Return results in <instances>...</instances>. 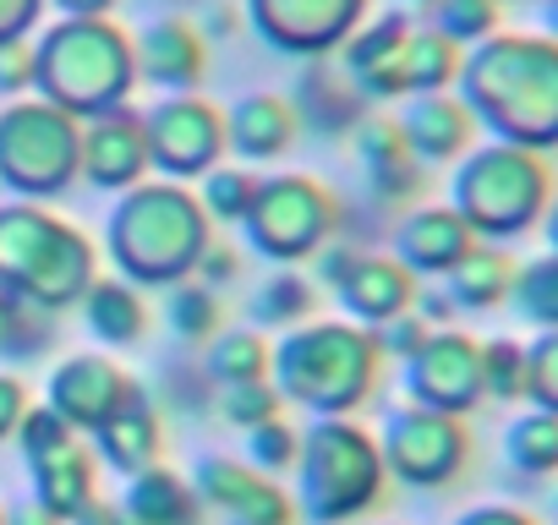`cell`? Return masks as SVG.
Returning <instances> with one entry per match:
<instances>
[{
  "label": "cell",
  "mask_w": 558,
  "mask_h": 525,
  "mask_svg": "<svg viewBox=\"0 0 558 525\" xmlns=\"http://www.w3.org/2000/svg\"><path fill=\"white\" fill-rule=\"evenodd\" d=\"M465 110L487 121L498 143L553 148L558 143V45L493 39L465 61Z\"/></svg>",
  "instance_id": "1"
},
{
  "label": "cell",
  "mask_w": 558,
  "mask_h": 525,
  "mask_svg": "<svg viewBox=\"0 0 558 525\" xmlns=\"http://www.w3.org/2000/svg\"><path fill=\"white\" fill-rule=\"evenodd\" d=\"M268 373L286 405H302L313 416H345L373 394L378 345H373V329L362 323L307 318L286 329L279 345H268Z\"/></svg>",
  "instance_id": "2"
},
{
  "label": "cell",
  "mask_w": 558,
  "mask_h": 525,
  "mask_svg": "<svg viewBox=\"0 0 558 525\" xmlns=\"http://www.w3.org/2000/svg\"><path fill=\"white\" fill-rule=\"evenodd\" d=\"M208 246V213L203 203L165 181V186H126V197L110 213V257L121 280L132 285H175L192 280L197 257Z\"/></svg>",
  "instance_id": "3"
},
{
  "label": "cell",
  "mask_w": 558,
  "mask_h": 525,
  "mask_svg": "<svg viewBox=\"0 0 558 525\" xmlns=\"http://www.w3.org/2000/svg\"><path fill=\"white\" fill-rule=\"evenodd\" d=\"M94 269V241L72 230L61 213L39 203L0 208V291L7 296L39 313H66L99 280Z\"/></svg>",
  "instance_id": "4"
},
{
  "label": "cell",
  "mask_w": 558,
  "mask_h": 525,
  "mask_svg": "<svg viewBox=\"0 0 558 525\" xmlns=\"http://www.w3.org/2000/svg\"><path fill=\"white\" fill-rule=\"evenodd\" d=\"M547 197H553V181H547V164L531 154V148H514V143H487L476 154L460 159V175H454V213L471 224L476 241H514L525 235L542 213H547Z\"/></svg>",
  "instance_id": "5"
},
{
  "label": "cell",
  "mask_w": 558,
  "mask_h": 525,
  "mask_svg": "<svg viewBox=\"0 0 558 525\" xmlns=\"http://www.w3.org/2000/svg\"><path fill=\"white\" fill-rule=\"evenodd\" d=\"M302 465V514L313 525H340L367 514L384 498V454L378 438L345 416H318L296 449Z\"/></svg>",
  "instance_id": "6"
},
{
  "label": "cell",
  "mask_w": 558,
  "mask_h": 525,
  "mask_svg": "<svg viewBox=\"0 0 558 525\" xmlns=\"http://www.w3.org/2000/svg\"><path fill=\"white\" fill-rule=\"evenodd\" d=\"M132 45L99 17H72L34 50V83L66 115H105L132 88Z\"/></svg>",
  "instance_id": "7"
},
{
  "label": "cell",
  "mask_w": 558,
  "mask_h": 525,
  "mask_svg": "<svg viewBox=\"0 0 558 525\" xmlns=\"http://www.w3.org/2000/svg\"><path fill=\"white\" fill-rule=\"evenodd\" d=\"M83 126L56 105H12L0 115V181L17 197H56L77 175Z\"/></svg>",
  "instance_id": "8"
},
{
  "label": "cell",
  "mask_w": 558,
  "mask_h": 525,
  "mask_svg": "<svg viewBox=\"0 0 558 525\" xmlns=\"http://www.w3.org/2000/svg\"><path fill=\"white\" fill-rule=\"evenodd\" d=\"M241 224H246V235L263 257L296 262V257H313L318 246H329L340 208L307 175H268V181H257V197H252Z\"/></svg>",
  "instance_id": "9"
},
{
  "label": "cell",
  "mask_w": 558,
  "mask_h": 525,
  "mask_svg": "<svg viewBox=\"0 0 558 525\" xmlns=\"http://www.w3.org/2000/svg\"><path fill=\"white\" fill-rule=\"evenodd\" d=\"M378 454H384V471L405 487H449L471 460V438H465L460 416L422 411V405H395L384 416Z\"/></svg>",
  "instance_id": "10"
},
{
  "label": "cell",
  "mask_w": 558,
  "mask_h": 525,
  "mask_svg": "<svg viewBox=\"0 0 558 525\" xmlns=\"http://www.w3.org/2000/svg\"><path fill=\"white\" fill-rule=\"evenodd\" d=\"M405 394L422 411H444V416H471L487 394H482V345L471 334L433 329L422 340L416 356H405Z\"/></svg>",
  "instance_id": "11"
},
{
  "label": "cell",
  "mask_w": 558,
  "mask_h": 525,
  "mask_svg": "<svg viewBox=\"0 0 558 525\" xmlns=\"http://www.w3.org/2000/svg\"><path fill=\"white\" fill-rule=\"evenodd\" d=\"M143 137L148 164H159L165 175H208L225 154V115L192 94H175L143 115Z\"/></svg>",
  "instance_id": "12"
},
{
  "label": "cell",
  "mask_w": 558,
  "mask_h": 525,
  "mask_svg": "<svg viewBox=\"0 0 558 525\" xmlns=\"http://www.w3.org/2000/svg\"><path fill=\"white\" fill-rule=\"evenodd\" d=\"M192 492L225 525H291L296 520V498L286 487H274L263 471H252L246 460L203 454L192 471Z\"/></svg>",
  "instance_id": "13"
},
{
  "label": "cell",
  "mask_w": 558,
  "mask_h": 525,
  "mask_svg": "<svg viewBox=\"0 0 558 525\" xmlns=\"http://www.w3.org/2000/svg\"><path fill=\"white\" fill-rule=\"evenodd\" d=\"M137 378H126L110 356L99 351H83V356H66L56 373H50V411L72 427V432H94L132 389Z\"/></svg>",
  "instance_id": "14"
},
{
  "label": "cell",
  "mask_w": 558,
  "mask_h": 525,
  "mask_svg": "<svg viewBox=\"0 0 558 525\" xmlns=\"http://www.w3.org/2000/svg\"><path fill=\"white\" fill-rule=\"evenodd\" d=\"M367 0H252L257 28L291 56H324L340 34L356 28Z\"/></svg>",
  "instance_id": "15"
},
{
  "label": "cell",
  "mask_w": 558,
  "mask_h": 525,
  "mask_svg": "<svg viewBox=\"0 0 558 525\" xmlns=\"http://www.w3.org/2000/svg\"><path fill=\"white\" fill-rule=\"evenodd\" d=\"M77 170L105 186V192H126L148 175V137H143V115L137 110H105L83 126L77 143Z\"/></svg>",
  "instance_id": "16"
},
{
  "label": "cell",
  "mask_w": 558,
  "mask_h": 525,
  "mask_svg": "<svg viewBox=\"0 0 558 525\" xmlns=\"http://www.w3.org/2000/svg\"><path fill=\"white\" fill-rule=\"evenodd\" d=\"M335 302L351 313V323L362 329H384L389 318H400L416 302V274H405L395 257L384 252H356V262L345 269V280L335 285Z\"/></svg>",
  "instance_id": "17"
},
{
  "label": "cell",
  "mask_w": 558,
  "mask_h": 525,
  "mask_svg": "<svg viewBox=\"0 0 558 525\" xmlns=\"http://www.w3.org/2000/svg\"><path fill=\"white\" fill-rule=\"evenodd\" d=\"M471 246H476V235H471V224L454 208H416V213H405L395 224V262L405 274L444 280Z\"/></svg>",
  "instance_id": "18"
},
{
  "label": "cell",
  "mask_w": 558,
  "mask_h": 525,
  "mask_svg": "<svg viewBox=\"0 0 558 525\" xmlns=\"http://www.w3.org/2000/svg\"><path fill=\"white\" fill-rule=\"evenodd\" d=\"M454 72H460V56H454V45L433 28V34H405L400 50H395L384 66H373L367 77H356V88H362V94H378V99L438 94V88H449Z\"/></svg>",
  "instance_id": "19"
},
{
  "label": "cell",
  "mask_w": 558,
  "mask_h": 525,
  "mask_svg": "<svg viewBox=\"0 0 558 525\" xmlns=\"http://www.w3.org/2000/svg\"><path fill=\"white\" fill-rule=\"evenodd\" d=\"M400 137L422 164H444V159H460L471 148L476 121H471L465 99H449L444 88L438 94H411V105L400 115Z\"/></svg>",
  "instance_id": "20"
},
{
  "label": "cell",
  "mask_w": 558,
  "mask_h": 525,
  "mask_svg": "<svg viewBox=\"0 0 558 525\" xmlns=\"http://www.w3.org/2000/svg\"><path fill=\"white\" fill-rule=\"evenodd\" d=\"M94 449L121 476H137V471H148L159 460V411H154L143 383H132L126 400L94 427Z\"/></svg>",
  "instance_id": "21"
},
{
  "label": "cell",
  "mask_w": 558,
  "mask_h": 525,
  "mask_svg": "<svg viewBox=\"0 0 558 525\" xmlns=\"http://www.w3.org/2000/svg\"><path fill=\"white\" fill-rule=\"evenodd\" d=\"M208 66V50H203V34L181 17H165L154 28H143L137 50H132V72L148 77L154 88H170V94H186Z\"/></svg>",
  "instance_id": "22"
},
{
  "label": "cell",
  "mask_w": 558,
  "mask_h": 525,
  "mask_svg": "<svg viewBox=\"0 0 558 525\" xmlns=\"http://www.w3.org/2000/svg\"><path fill=\"white\" fill-rule=\"evenodd\" d=\"M121 514L132 525H197L203 520V503L192 492L186 476H175L170 465H148L137 476H126V492H121Z\"/></svg>",
  "instance_id": "23"
},
{
  "label": "cell",
  "mask_w": 558,
  "mask_h": 525,
  "mask_svg": "<svg viewBox=\"0 0 558 525\" xmlns=\"http://www.w3.org/2000/svg\"><path fill=\"white\" fill-rule=\"evenodd\" d=\"M296 143V110L279 94H252L225 115V148L241 159H279Z\"/></svg>",
  "instance_id": "24"
},
{
  "label": "cell",
  "mask_w": 558,
  "mask_h": 525,
  "mask_svg": "<svg viewBox=\"0 0 558 525\" xmlns=\"http://www.w3.org/2000/svg\"><path fill=\"white\" fill-rule=\"evenodd\" d=\"M509 280H514V257L493 241H476L444 274V296L454 302V313H493L498 302H509Z\"/></svg>",
  "instance_id": "25"
},
{
  "label": "cell",
  "mask_w": 558,
  "mask_h": 525,
  "mask_svg": "<svg viewBox=\"0 0 558 525\" xmlns=\"http://www.w3.org/2000/svg\"><path fill=\"white\" fill-rule=\"evenodd\" d=\"M356 154H362V164L373 175V192L384 203H400L422 186V159L405 148L400 121H362L356 126Z\"/></svg>",
  "instance_id": "26"
},
{
  "label": "cell",
  "mask_w": 558,
  "mask_h": 525,
  "mask_svg": "<svg viewBox=\"0 0 558 525\" xmlns=\"http://www.w3.org/2000/svg\"><path fill=\"white\" fill-rule=\"evenodd\" d=\"M28 471H34V498H39L50 514H61V520H72L88 498H99V492H94L99 460L83 449V438L66 443V449H56V454H45V460H34Z\"/></svg>",
  "instance_id": "27"
},
{
  "label": "cell",
  "mask_w": 558,
  "mask_h": 525,
  "mask_svg": "<svg viewBox=\"0 0 558 525\" xmlns=\"http://www.w3.org/2000/svg\"><path fill=\"white\" fill-rule=\"evenodd\" d=\"M83 323L99 345H132L148 329V307L143 291L132 280H94L83 291Z\"/></svg>",
  "instance_id": "28"
},
{
  "label": "cell",
  "mask_w": 558,
  "mask_h": 525,
  "mask_svg": "<svg viewBox=\"0 0 558 525\" xmlns=\"http://www.w3.org/2000/svg\"><path fill=\"white\" fill-rule=\"evenodd\" d=\"M504 460L520 471V476H558V416L553 411H525L504 427Z\"/></svg>",
  "instance_id": "29"
},
{
  "label": "cell",
  "mask_w": 558,
  "mask_h": 525,
  "mask_svg": "<svg viewBox=\"0 0 558 525\" xmlns=\"http://www.w3.org/2000/svg\"><path fill=\"white\" fill-rule=\"evenodd\" d=\"M509 307H514L531 329H558V252H542V257H531V262H514Z\"/></svg>",
  "instance_id": "30"
},
{
  "label": "cell",
  "mask_w": 558,
  "mask_h": 525,
  "mask_svg": "<svg viewBox=\"0 0 558 525\" xmlns=\"http://www.w3.org/2000/svg\"><path fill=\"white\" fill-rule=\"evenodd\" d=\"M313 302H318V291H313L307 274L274 269L252 296V318H257V329H296V323L313 318Z\"/></svg>",
  "instance_id": "31"
},
{
  "label": "cell",
  "mask_w": 558,
  "mask_h": 525,
  "mask_svg": "<svg viewBox=\"0 0 558 525\" xmlns=\"http://www.w3.org/2000/svg\"><path fill=\"white\" fill-rule=\"evenodd\" d=\"M203 373L219 389L268 378V345H263V334L257 329H225V334H214V351L203 356Z\"/></svg>",
  "instance_id": "32"
},
{
  "label": "cell",
  "mask_w": 558,
  "mask_h": 525,
  "mask_svg": "<svg viewBox=\"0 0 558 525\" xmlns=\"http://www.w3.org/2000/svg\"><path fill=\"white\" fill-rule=\"evenodd\" d=\"M165 291H170L165 318H170V329H175L186 345H203V340L219 334V291H208V285H197V280H175V285H165Z\"/></svg>",
  "instance_id": "33"
},
{
  "label": "cell",
  "mask_w": 558,
  "mask_h": 525,
  "mask_svg": "<svg viewBox=\"0 0 558 525\" xmlns=\"http://www.w3.org/2000/svg\"><path fill=\"white\" fill-rule=\"evenodd\" d=\"M252 197H257V175H246V170L214 164V170L203 175V213H208L214 224H241L246 208H252Z\"/></svg>",
  "instance_id": "34"
},
{
  "label": "cell",
  "mask_w": 558,
  "mask_h": 525,
  "mask_svg": "<svg viewBox=\"0 0 558 525\" xmlns=\"http://www.w3.org/2000/svg\"><path fill=\"white\" fill-rule=\"evenodd\" d=\"M482 394L487 400H525V345L498 334L482 345Z\"/></svg>",
  "instance_id": "35"
},
{
  "label": "cell",
  "mask_w": 558,
  "mask_h": 525,
  "mask_svg": "<svg viewBox=\"0 0 558 525\" xmlns=\"http://www.w3.org/2000/svg\"><path fill=\"white\" fill-rule=\"evenodd\" d=\"M296 449H302V432L286 427L279 416L246 427V465L263 471V476H268V471H291V465H296Z\"/></svg>",
  "instance_id": "36"
},
{
  "label": "cell",
  "mask_w": 558,
  "mask_h": 525,
  "mask_svg": "<svg viewBox=\"0 0 558 525\" xmlns=\"http://www.w3.org/2000/svg\"><path fill=\"white\" fill-rule=\"evenodd\" d=\"M433 17L449 45H476L498 28V0H438Z\"/></svg>",
  "instance_id": "37"
},
{
  "label": "cell",
  "mask_w": 558,
  "mask_h": 525,
  "mask_svg": "<svg viewBox=\"0 0 558 525\" xmlns=\"http://www.w3.org/2000/svg\"><path fill=\"white\" fill-rule=\"evenodd\" d=\"M525 400L558 416V329H542L536 345H525Z\"/></svg>",
  "instance_id": "38"
},
{
  "label": "cell",
  "mask_w": 558,
  "mask_h": 525,
  "mask_svg": "<svg viewBox=\"0 0 558 525\" xmlns=\"http://www.w3.org/2000/svg\"><path fill=\"white\" fill-rule=\"evenodd\" d=\"M279 389L268 383V378H257V383H235V389H225L219 394V416L230 422V427H257V422H268V416H279Z\"/></svg>",
  "instance_id": "39"
},
{
  "label": "cell",
  "mask_w": 558,
  "mask_h": 525,
  "mask_svg": "<svg viewBox=\"0 0 558 525\" xmlns=\"http://www.w3.org/2000/svg\"><path fill=\"white\" fill-rule=\"evenodd\" d=\"M17 443H23V454H28V465H34V460H45V454L77 443V432H72L50 405H28V416H23V427H17Z\"/></svg>",
  "instance_id": "40"
},
{
  "label": "cell",
  "mask_w": 558,
  "mask_h": 525,
  "mask_svg": "<svg viewBox=\"0 0 558 525\" xmlns=\"http://www.w3.org/2000/svg\"><path fill=\"white\" fill-rule=\"evenodd\" d=\"M427 334H433V323H427L416 307H405L400 318H389L384 329H373V345H378V356H400V362H405V356L422 351Z\"/></svg>",
  "instance_id": "41"
},
{
  "label": "cell",
  "mask_w": 558,
  "mask_h": 525,
  "mask_svg": "<svg viewBox=\"0 0 558 525\" xmlns=\"http://www.w3.org/2000/svg\"><path fill=\"white\" fill-rule=\"evenodd\" d=\"M235 274H241V257H235V246H225V241H208V246H203V257H197V269H192V280H197V285H208V291L230 285Z\"/></svg>",
  "instance_id": "42"
},
{
  "label": "cell",
  "mask_w": 558,
  "mask_h": 525,
  "mask_svg": "<svg viewBox=\"0 0 558 525\" xmlns=\"http://www.w3.org/2000/svg\"><path fill=\"white\" fill-rule=\"evenodd\" d=\"M28 83H34V50L7 39L0 45V94H23Z\"/></svg>",
  "instance_id": "43"
},
{
  "label": "cell",
  "mask_w": 558,
  "mask_h": 525,
  "mask_svg": "<svg viewBox=\"0 0 558 525\" xmlns=\"http://www.w3.org/2000/svg\"><path fill=\"white\" fill-rule=\"evenodd\" d=\"M23 416H28V389H23L12 373H0V443L17 438Z\"/></svg>",
  "instance_id": "44"
},
{
  "label": "cell",
  "mask_w": 558,
  "mask_h": 525,
  "mask_svg": "<svg viewBox=\"0 0 558 525\" xmlns=\"http://www.w3.org/2000/svg\"><path fill=\"white\" fill-rule=\"evenodd\" d=\"M454 525H536L525 509H509V503H476V509H465Z\"/></svg>",
  "instance_id": "45"
},
{
  "label": "cell",
  "mask_w": 558,
  "mask_h": 525,
  "mask_svg": "<svg viewBox=\"0 0 558 525\" xmlns=\"http://www.w3.org/2000/svg\"><path fill=\"white\" fill-rule=\"evenodd\" d=\"M411 307H416L433 329H449V323H454V302H449L444 291H416V302H411Z\"/></svg>",
  "instance_id": "46"
},
{
  "label": "cell",
  "mask_w": 558,
  "mask_h": 525,
  "mask_svg": "<svg viewBox=\"0 0 558 525\" xmlns=\"http://www.w3.org/2000/svg\"><path fill=\"white\" fill-rule=\"evenodd\" d=\"M66 525H132V520L121 514V503H105V498H88V503H83V509H77V514H72Z\"/></svg>",
  "instance_id": "47"
},
{
  "label": "cell",
  "mask_w": 558,
  "mask_h": 525,
  "mask_svg": "<svg viewBox=\"0 0 558 525\" xmlns=\"http://www.w3.org/2000/svg\"><path fill=\"white\" fill-rule=\"evenodd\" d=\"M7 525H66L61 514H50L39 498H23V503H12L7 509Z\"/></svg>",
  "instance_id": "48"
},
{
  "label": "cell",
  "mask_w": 558,
  "mask_h": 525,
  "mask_svg": "<svg viewBox=\"0 0 558 525\" xmlns=\"http://www.w3.org/2000/svg\"><path fill=\"white\" fill-rule=\"evenodd\" d=\"M28 17H34V0H0V45H7Z\"/></svg>",
  "instance_id": "49"
},
{
  "label": "cell",
  "mask_w": 558,
  "mask_h": 525,
  "mask_svg": "<svg viewBox=\"0 0 558 525\" xmlns=\"http://www.w3.org/2000/svg\"><path fill=\"white\" fill-rule=\"evenodd\" d=\"M56 7H61L66 17H105L116 0H56Z\"/></svg>",
  "instance_id": "50"
},
{
  "label": "cell",
  "mask_w": 558,
  "mask_h": 525,
  "mask_svg": "<svg viewBox=\"0 0 558 525\" xmlns=\"http://www.w3.org/2000/svg\"><path fill=\"white\" fill-rule=\"evenodd\" d=\"M542 224H547V252H558V203L542 213Z\"/></svg>",
  "instance_id": "51"
},
{
  "label": "cell",
  "mask_w": 558,
  "mask_h": 525,
  "mask_svg": "<svg viewBox=\"0 0 558 525\" xmlns=\"http://www.w3.org/2000/svg\"><path fill=\"white\" fill-rule=\"evenodd\" d=\"M542 17H547V28L558 34V0H547V7H542Z\"/></svg>",
  "instance_id": "52"
},
{
  "label": "cell",
  "mask_w": 558,
  "mask_h": 525,
  "mask_svg": "<svg viewBox=\"0 0 558 525\" xmlns=\"http://www.w3.org/2000/svg\"><path fill=\"white\" fill-rule=\"evenodd\" d=\"M411 7H438V0H411Z\"/></svg>",
  "instance_id": "53"
},
{
  "label": "cell",
  "mask_w": 558,
  "mask_h": 525,
  "mask_svg": "<svg viewBox=\"0 0 558 525\" xmlns=\"http://www.w3.org/2000/svg\"><path fill=\"white\" fill-rule=\"evenodd\" d=\"M0 525H7V509H0Z\"/></svg>",
  "instance_id": "54"
},
{
  "label": "cell",
  "mask_w": 558,
  "mask_h": 525,
  "mask_svg": "<svg viewBox=\"0 0 558 525\" xmlns=\"http://www.w3.org/2000/svg\"><path fill=\"white\" fill-rule=\"evenodd\" d=\"M553 509H558V492H553Z\"/></svg>",
  "instance_id": "55"
},
{
  "label": "cell",
  "mask_w": 558,
  "mask_h": 525,
  "mask_svg": "<svg viewBox=\"0 0 558 525\" xmlns=\"http://www.w3.org/2000/svg\"><path fill=\"white\" fill-rule=\"evenodd\" d=\"M553 525H558V520H553Z\"/></svg>",
  "instance_id": "56"
}]
</instances>
